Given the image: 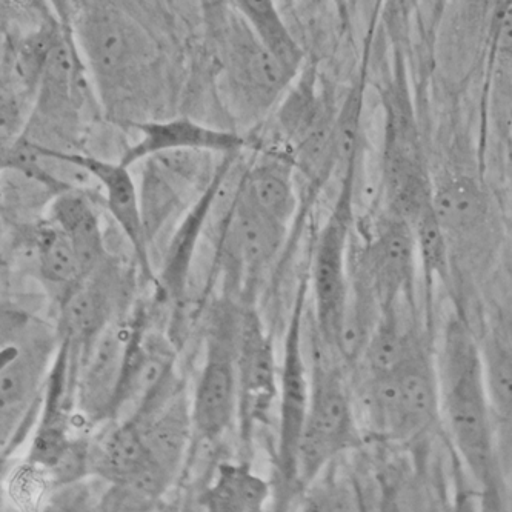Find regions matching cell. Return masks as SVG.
<instances>
[{
  "label": "cell",
  "mask_w": 512,
  "mask_h": 512,
  "mask_svg": "<svg viewBox=\"0 0 512 512\" xmlns=\"http://www.w3.org/2000/svg\"><path fill=\"white\" fill-rule=\"evenodd\" d=\"M436 362L440 416L451 442L483 491L496 493L500 459L482 351L460 317H451L446 323Z\"/></svg>",
  "instance_id": "cell-1"
},
{
  "label": "cell",
  "mask_w": 512,
  "mask_h": 512,
  "mask_svg": "<svg viewBox=\"0 0 512 512\" xmlns=\"http://www.w3.org/2000/svg\"><path fill=\"white\" fill-rule=\"evenodd\" d=\"M223 99L237 122L253 125L276 110L297 74L263 44L228 0L208 5Z\"/></svg>",
  "instance_id": "cell-2"
},
{
  "label": "cell",
  "mask_w": 512,
  "mask_h": 512,
  "mask_svg": "<svg viewBox=\"0 0 512 512\" xmlns=\"http://www.w3.org/2000/svg\"><path fill=\"white\" fill-rule=\"evenodd\" d=\"M73 28L77 50L104 104L130 97L147 82L154 48L130 14L111 4H90Z\"/></svg>",
  "instance_id": "cell-3"
},
{
  "label": "cell",
  "mask_w": 512,
  "mask_h": 512,
  "mask_svg": "<svg viewBox=\"0 0 512 512\" xmlns=\"http://www.w3.org/2000/svg\"><path fill=\"white\" fill-rule=\"evenodd\" d=\"M360 397L374 436L389 442L417 439L440 417L437 362L417 342L393 370L368 373Z\"/></svg>",
  "instance_id": "cell-4"
},
{
  "label": "cell",
  "mask_w": 512,
  "mask_h": 512,
  "mask_svg": "<svg viewBox=\"0 0 512 512\" xmlns=\"http://www.w3.org/2000/svg\"><path fill=\"white\" fill-rule=\"evenodd\" d=\"M326 343L317 334L311 357L310 406L299 446V482H313L323 466L346 449L360 445L353 402L342 373L325 359Z\"/></svg>",
  "instance_id": "cell-5"
},
{
  "label": "cell",
  "mask_w": 512,
  "mask_h": 512,
  "mask_svg": "<svg viewBox=\"0 0 512 512\" xmlns=\"http://www.w3.org/2000/svg\"><path fill=\"white\" fill-rule=\"evenodd\" d=\"M356 167L343 173L342 190L330 219L320 231L313 260L316 328L328 348H336L348 297V250L353 228Z\"/></svg>",
  "instance_id": "cell-6"
},
{
  "label": "cell",
  "mask_w": 512,
  "mask_h": 512,
  "mask_svg": "<svg viewBox=\"0 0 512 512\" xmlns=\"http://www.w3.org/2000/svg\"><path fill=\"white\" fill-rule=\"evenodd\" d=\"M240 323L236 325L230 313H219L208 337L207 362L191 403L194 439H219L230 428L239 409Z\"/></svg>",
  "instance_id": "cell-7"
},
{
  "label": "cell",
  "mask_w": 512,
  "mask_h": 512,
  "mask_svg": "<svg viewBox=\"0 0 512 512\" xmlns=\"http://www.w3.org/2000/svg\"><path fill=\"white\" fill-rule=\"evenodd\" d=\"M306 288L303 280L294 302L290 328L286 333L279 388V471L288 482L299 480V446L310 406L311 380L302 348L303 310Z\"/></svg>",
  "instance_id": "cell-8"
},
{
  "label": "cell",
  "mask_w": 512,
  "mask_h": 512,
  "mask_svg": "<svg viewBox=\"0 0 512 512\" xmlns=\"http://www.w3.org/2000/svg\"><path fill=\"white\" fill-rule=\"evenodd\" d=\"M416 236L413 225L386 211L377 220L373 237L357 260L356 273L376 293L382 311L409 299L416 276Z\"/></svg>",
  "instance_id": "cell-9"
},
{
  "label": "cell",
  "mask_w": 512,
  "mask_h": 512,
  "mask_svg": "<svg viewBox=\"0 0 512 512\" xmlns=\"http://www.w3.org/2000/svg\"><path fill=\"white\" fill-rule=\"evenodd\" d=\"M240 431L247 439L256 423L268 422L271 408L279 397L277 366L273 343L263 333L256 314L248 313L240 323L239 357Z\"/></svg>",
  "instance_id": "cell-10"
},
{
  "label": "cell",
  "mask_w": 512,
  "mask_h": 512,
  "mask_svg": "<svg viewBox=\"0 0 512 512\" xmlns=\"http://www.w3.org/2000/svg\"><path fill=\"white\" fill-rule=\"evenodd\" d=\"M51 154L60 159L73 162L77 167L84 168L99 187L104 188L105 202L108 211L113 216L117 227L127 237L133 247L134 254L139 260L140 268L145 276L151 274L150 243H148L145 225H143L142 205H140V193L131 176L130 167L122 160L102 159V157L90 156V154L76 153L71 150H56L48 148Z\"/></svg>",
  "instance_id": "cell-11"
},
{
  "label": "cell",
  "mask_w": 512,
  "mask_h": 512,
  "mask_svg": "<svg viewBox=\"0 0 512 512\" xmlns=\"http://www.w3.org/2000/svg\"><path fill=\"white\" fill-rule=\"evenodd\" d=\"M136 142L125 150L120 160L133 167L147 157L174 151H200V153L240 154L247 140L236 131L210 127L188 117L176 119L145 120L134 122Z\"/></svg>",
  "instance_id": "cell-12"
},
{
  "label": "cell",
  "mask_w": 512,
  "mask_h": 512,
  "mask_svg": "<svg viewBox=\"0 0 512 512\" xmlns=\"http://www.w3.org/2000/svg\"><path fill=\"white\" fill-rule=\"evenodd\" d=\"M14 333L7 331V343L2 346L0 400L2 423L27 408L44 382L48 359L53 351V337L40 328L16 325Z\"/></svg>",
  "instance_id": "cell-13"
},
{
  "label": "cell",
  "mask_w": 512,
  "mask_h": 512,
  "mask_svg": "<svg viewBox=\"0 0 512 512\" xmlns=\"http://www.w3.org/2000/svg\"><path fill=\"white\" fill-rule=\"evenodd\" d=\"M286 228L254 202L240 180L223 223V248L248 279H254L271 262Z\"/></svg>",
  "instance_id": "cell-14"
},
{
  "label": "cell",
  "mask_w": 512,
  "mask_h": 512,
  "mask_svg": "<svg viewBox=\"0 0 512 512\" xmlns=\"http://www.w3.org/2000/svg\"><path fill=\"white\" fill-rule=\"evenodd\" d=\"M127 339L128 331L110 322L80 354L77 405L93 422L111 417Z\"/></svg>",
  "instance_id": "cell-15"
},
{
  "label": "cell",
  "mask_w": 512,
  "mask_h": 512,
  "mask_svg": "<svg viewBox=\"0 0 512 512\" xmlns=\"http://www.w3.org/2000/svg\"><path fill=\"white\" fill-rule=\"evenodd\" d=\"M237 156L239 154L222 156L213 179L197 197L193 207L188 210L187 216L183 217L180 222L176 234L168 243L165 260H163V270L160 273V279H162L160 288L168 299L179 300L185 291V285L190 276L191 260H193L200 234H202L208 217L213 213L220 190L223 188V183L227 182V177L233 170L234 160Z\"/></svg>",
  "instance_id": "cell-16"
},
{
  "label": "cell",
  "mask_w": 512,
  "mask_h": 512,
  "mask_svg": "<svg viewBox=\"0 0 512 512\" xmlns=\"http://www.w3.org/2000/svg\"><path fill=\"white\" fill-rule=\"evenodd\" d=\"M76 385V371L71 362L70 343L62 339L53 370L47 379L44 413L30 449V462L50 471L71 443L68 428V402Z\"/></svg>",
  "instance_id": "cell-17"
},
{
  "label": "cell",
  "mask_w": 512,
  "mask_h": 512,
  "mask_svg": "<svg viewBox=\"0 0 512 512\" xmlns=\"http://www.w3.org/2000/svg\"><path fill=\"white\" fill-rule=\"evenodd\" d=\"M433 208L451 243L474 242L489 222V199L482 183L466 173H448L434 183Z\"/></svg>",
  "instance_id": "cell-18"
},
{
  "label": "cell",
  "mask_w": 512,
  "mask_h": 512,
  "mask_svg": "<svg viewBox=\"0 0 512 512\" xmlns=\"http://www.w3.org/2000/svg\"><path fill=\"white\" fill-rule=\"evenodd\" d=\"M491 0H448L439 34L440 64L449 76L466 77L476 67L488 31Z\"/></svg>",
  "instance_id": "cell-19"
},
{
  "label": "cell",
  "mask_w": 512,
  "mask_h": 512,
  "mask_svg": "<svg viewBox=\"0 0 512 512\" xmlns=\"http://www.w3.org/2000/svg\"><path fill=\"white\" fill-rule=\"evenodd\" d=\"M48 219L73 243L84 279L104 265L107 257L104 233L96 208L84 188H71L53 197Z\"/></svg>",
  "instance_id": "cell-20"
},
{
  "label": "cell",
  "mask_w": 512,
  "mask_h": 512,
  "mask_svg": "<svg viewBox=\"0 0 512 512\" xmlns=\"http://www.w3.org/2000/svg\"><path fill=\"white\" fill-rule=\"evenodd\" d=\"M480 351L500 466L512 465V343L496 331L485 336Z\"/></svg>",
  "instance_id": "cell-21"
},
{
  "label": "cell",
  "mask_w": 512,
  "mask_h": 512,
  "mask_svg": "<svg viewBox=\"0 0 512 512\" xmlns=\"http://www.w3.org/2000/svg\"><path fill=\"white\" fill-rule=\"evenodd\" d=\"M151 457L174 479L194 439L193 414L187 397L174 394L153 416L140 423Z\"/></svg>",
  "instance_id": "cell-22"
},
{
  "label": "cell",
  "mask_w": 512,
  "mask_h": 512,
  "mask_svg": "<svg viewBox=\"0 0 512 512\" xmlns=\"http://www.w3.org/2000/svg\"><path fill=\"white\" fill-rule=\"evenodd\" d=\"M294 170L290 151L277 150L266 153L240 177L254 202L283 227H288L297 208Z\"/></svg>",
  "instance_id": "cell-23"
},
{
  "label": "cell",
  "mask_w": 512,
  "mask_h": 512,
  "mask_svg": "<svg viewBox=\"0 0 512 512\" xmlns=\"http://www.w3.org/2000/svg\"><path fill=\"white\" fill-rule=\"evenodd\" d=\"M268 496V483L250 466L220 463L216 480L203 493L202 505L211 512H259Z\"/></svg>",
  "instance_id": "cell-24"
},
{
  "label": "cell",
  "mask_w": 512,
  "mask_h": 512,
  "mask_svg": "<svg viewBox=\"0 0 512 512\" xmlns=\"http://www.w3.org/2000/svg\"><path fill=\"white\" fill-rule=\"evenodd\" d=\"M231 4L263 44L293 73L299 74L305 65V54L286 25L277 0H231Z\"/></svg>",
  "instance_id": "cell-25"
},
{
  "label": "cell",
  "mask_w": 512,
  "mask_h": 512,
  "mask_svg": "<svg viewBox=\"0 0 512 512\" xmlns=\"http://www.w3.org/2000/svg\"><path fill=\"white\" fill-rule=\"evenodd\" d=\"M37 263L42 279L70 293L74 286L84 280L79 257L67 234L50 219L40 225L34 233Z\"/></svg>",
  "instance_id": "cell-26"
},
{
  "label": "cell",
  "mask_w": 512,
  "mask_h": 512,
  "mask_svg": "<svg viewBox=\"0 0 512 512\" xmlns=\"http://www.w3.org/2000/svg\"><path fill=\"white\" fill-rule=\"evenodd\" d=\"M414 236H416L417 256L422 263L428 283L443 279L448 273L449 266V240L434 213L433 205L423 211L413 222Z\"/></svg>",
  "instance_id": "cell-27"
},
{
  "label": "cell",
  "mask_w": 512,
  "mask_h": 512,
  "mask_svg": "<svg viewBox=\"0 0 512 512\" xmlns=\"http://www.w3.org/2000/svg\"><path fill=\"white\" fill-rule=\"evenodd\" d=\"M491 34L500 70L512 80V0H496Z\"/></svg>",
  "instance_id": "cell-28"
},
{
  "label": "cell",
  "mask_w": 512,
  "mask_h": 512,
  "mask_svg": "<svg viewBox=\"0 0 512 512\" xmlns=\"http://www.w3.org/2000/svg\"><path fill=\"white\" fill-rule=\"evenodd\" d=\"M399 2L403 7H411V5L417 4L419 0H399Z\"/></svg>",
  "instance_id": "cell-29"
},
{
  "label": "cell",
  "mask_w": 512,
  "mask_h": 512,
  "mask_svg": "<svg viewBox=\"0 0 512 512\" xmlns=\"http://www.w3.org/2000/svg\"><path fill=\"white\" fill-rule=\"evenodd\" d=\"M336 4L339 5L340 10H342L343 16H345V14H346V11H345L346 2H345V0H336Z\"/></svg>",
  "instance_id": "cell-30"
}]
</instances>
